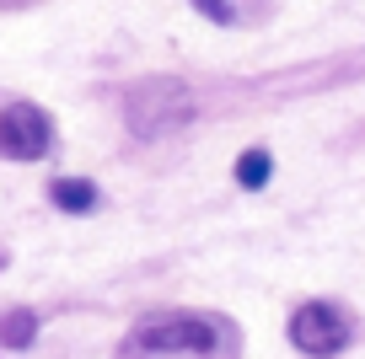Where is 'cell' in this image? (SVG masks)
Here are the masks:
<instances>
[{
    "mask_svg": "<svg viewBox=\"0 0 365 359\" xmlns=\"http://www.w3.org/2000/svg\"><path fill=\"white\" fill-rule=\"evenodd\" d=\"M199 113V97L182 80L172 76H150V80H135L124 91V118L140 140H161V135H178L182 124H194Z\"/></svg>",
    "mask_w": 365,
    "mask_h": 359,
    "instance_id": "6da1fadb",
    "label": "cell"
},
{
    "mask_svg": "<svg viewBox=\"0 0 365 359\" xmlns=\"http://www.w3.org/2000/svg\"><path fill=\"white\" fill-rule=\"evenodd\" d=\"M220 322L210 316H145L129 333V354H215Z\"/></svg>",
    "mask_w": 365,
    "mask_h": 359,
    "instance_id": "7a4b0ae2",
    "label": "cell"
},
{
    "mask_svg": "<svg viewBox=\"0 0 365 359\" xmlns=\"http://www.w3.org/2000/svg\"><path fill=\"white\" fill-rule=\"evenodd\" d=\"M349 316L339 311V306H328V301H307L296 316H290V343L301 348V354H312V359H333L344 343H349Z\"/></svg>",
    "mask_w": 365,
    "mask_h": 359,
    "instance_id": "3957f363",
    "label": "cell"
},
{
    "mask_svg": "<svg viewBox=\"0 0 365 359\" xmlns=\"http://www.w3.org/2000/svg\"><path fill=\"white\" fill-rule=\"evenodd\" d=\"M54 145V118L33 102H11V108L0 113V156L6 161H38L48 156Z\"/></svg>",
    "mask_w": 365,
    "mask_h": 359,
    "instance_id": "277c9868",
    "label": "cell"
},
{
    "mask_svg": "<svg viewBox=\"0 0 365 359\" xmlns=\"http://www.w3.org/2000/svg\"><path fill=\"white\" fill-rule=\"evenodd\" d=\"M194 6L210 16V22H220V27H237V22H247L252 11L274 6V0H194Z\"/></svg>",
    "mask_w": 365,
    "mask_h": 359,
    "instance_id": "5b68a950",
    "label": "cell"
},
{
    "mask_svg": "<svg viewBox=\"0 0 365 359\" xmlns=\"http://www.w3.org/2000/svg\"><path fill=\"white\" fill-rule=\"evenodd\" d=\"M48 199L59 204V209H91V204H97V188H91V182H81V177H59L54 188H48Z\"/></svg>",
    "mask_w": 365,
    "mask_h": 359,
    "instance_id": "8992f818",
    "label": "cell"
},
{
    "mask_svg": "<svg viewBox=\"0 0 365 359\" xmlns=\"http://www.w3.org/2000/svg\"><path fill=\"white\" fill-rule=\"evenodd\" d=\"M33 338H38V316H33V311L0 316V343H6V348H27Z\"/></svg>",
    "mask_w": 365,
    "mask_h": 359,
    "instance_id": "52a82bcc",
    "label": "cell"
},
{
    "mask_svg": "<svg viewBox=\"0 0 365 359\" xmlns=\"http://www.w3.org/2000/svg\"><path fill=\"white\" fill-rule=\"evenodd\" d=\"M269 172H274L269 150H247V156L237 161V182H242V188H263V182H269Z\"/></svg>",
    "mask_w": 365,
    "mask_h": 359,
    "instance_id": "ba28073f",
    "label": "cell"
}]
</instances>
